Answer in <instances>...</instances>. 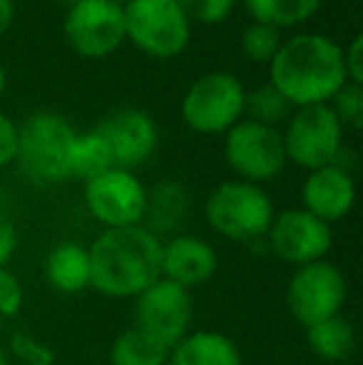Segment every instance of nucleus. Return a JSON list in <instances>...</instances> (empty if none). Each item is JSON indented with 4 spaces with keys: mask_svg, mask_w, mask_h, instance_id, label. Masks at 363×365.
<instances>
[{
    "mask_svg": "<svg viewBox=\"0 0 363 365\" xmlns=\"http://www.w3.org/2000/svg\"><path fill=\"white\" fill-rule=\"evenodd\" d=\"M269 82L294 107L329 105L331 97L349 82L344 48L329 35L299 33L284 38L269 63Z\"/></svg>",
    "mask_w": 363,
    "mask_h": 365,
    "instance_id": "obj_1",
    "label": "nucleus"
},
{
    "mask_svg": "<svg viewBox=\"0 0 363 365\" xmlns=\"http://www.w3.org/2000/svg\"><path fill=\"white\" fill-rule=\"evenodd\" d=\"M90 251V289L107 298H132L160 279L162 241L145 226L102 229Z\"/></svg>",
    "mask_w": 363,
    "mask_h": 365,
    "instance_id": "obj_2",
    "label": "nucleus"
},
{
    "mask_svg": "<svg viewBox=\"0 0 363 365\" xmlns=\"http://www.w3.org/2000/svg\"><path fill=\"white\" fill-rule=\"evenodd\" d=\"M276 209L274 199L259 184L227 179L209 192L204 202V221L222 239L252 246L267 236Z\"/></svg>",
    "mask_w": 363,
    "mask_h": 365,
    "instance_id": "obj_3",
    "label": "nucleus"
},
{
    "mask_svg": "<svg viewBox=\"0 0 363 365\" xmlns=\"http://www.w3.org/2000/svg\"><path fill=\"white\" fill-rule=\"evenodd\" d=\"M78 130L63 115L38 110L18 125L15 164L35 184H60L70 179V152Z\"/></svg>",
    "mask_w": 363,
    "mask_h": 365,
    "instance_id": "obj_4",
    "label": "nucleus"
},
{
    "mask_svg": "<svg viewBox=\"0 0 363 365\" xmlns=\"http://www.w3.org/2000/svg\"><path fill=\"white\" fill-rule=\"evenodd\" d=\"M247 87L229 70H212L197 77L182 97V120L197 135H227L244 120Z\"/></svg>",
    "mask_w": 363,
    "mask_h": 365,
    "instance_id": "obj_5",
    "label": "nucleus"
},
{
    "mask_svg": "<svg viewBox=\"0 0 363 365\" xmlns=\"http://www.w3.org/2000/svg\"><path fill=\"white\" fill-rule=\"evenodd\" d=\"M125 38L155 60L182 55L192 38V23L177 0H130L125 5Z\"/></svg>",
    "mask_w": 363,
    "mask_h": 365,
    "instance_id": "obj_6",
    "label": "nucleus"
},
{
    "mask_svg": "<svg viewBox=\"0 0 363 365\" xmlns=\"http://www.w3.org/2000/svg\"><path fill=\"white\" fill-rule=\"evenodd\" d=\"M344 132V125L329 105L296 107L281 132L286 162L306 172L336 164L346 147Z\"/></svg>",
    "mask_w": 363,
    "mask_h": 365,
    "instance_id": "obj_7",
    "label": "nucleus"
},
{
    "mask_svg": "<svg viewBox=\"0 0 363 365\" xmlns=\"http://www.w3.org/2000/svg\"><path fill=\"white\" fill-rule=\"evenodd\" d=\"M346 298H349V284L344 271L329 259L294 269L284 291L289 316L304 331L344 313Z\"/></svg>",
    "mask_w": 363,
    "mask_h": 365,
    "instance_id": "obj_8",
    "label": "nucleus"
},
{
    "mask_svg": "<svg viewBox=\"0 0 363 365\" xmlns=\"http://www.w3.org/2000/svg\"><path fill=\"white\" fill-rule=\"evenodd\" d=\"M224 162L242 182L259 187L274 182L289 164L281 130L244 117L224 135Z\"/></svg>",
    "mask_w": 363,
    "mask_h": 365,
    "instance_id": "obj_9",
    "label": "nucleus"
},
{
    "mask_svg": "<svg viewBox=\"0 0 363 365\" xmlns=\"http://www.w3.org/2000/svg\"><path fill=\"white\" fill-rule=\"evenodd\" d=\"M68 45L85 60H102L125 43V5L112 0H80L63 20Z\"/></svg>",
    "mask_w": 363,
    "mask_h": 365,
    "instance_id": "obj_10",
    "label": "nucleus"
},
{
    "mask_svg": "<svg viewBox=\"0 0 363 365\" xmlns=\"http://www.w3.org/2000/svg\"><path fill=\"white\" fill-rule=\"evenodd\" d=\"M264 244L274 259L299 269L329 256L334 249V231L314 214L304 212L301 207H291L274 214Z\"/></svg>",
    "mask_w": 363,
    "mask_h": 365,
    "instance_id": "obj_11",
    "label": "nucleus"
},
{
    "mask_svg": "<svg viewBox=\"0 0 363 365\" xmlns=\"http://www.w3.org/2000/svg\"><path fill=\"white\" fill-rule=\"evenodd\" d=\"M85 209L102 229L140 226L145 217L147 187L130 169H107L85 182Z\"/></svg>",
    "mask_w": 363,
    "mask_h": 365,
    "instance_id": "obj_12",
    "label": "nucleus"
},
{
    "mask_svg": "<svg viewBox=\"0 0 363 365\" xmlns=\"http://www.w3.org/2000/svg\"><path fill=\"white\" fill-rule=\"evenodd\" d=\"M192 291L182 289L162 276L135 298V323L132 326L145 331L165 348L177 346L192 331Z\"/></svg>",
    "mask_w": 363,
    "mask_h": 365,
    "instance_id": "obj_13",
    "label": "nucleus"
},
{
    "mask_svg": "<svg viewBox=\"0 0 363 365\" xmlns=\"http://www.w3.org/2000/svg\"><path fill=\"white\" fill-rule=\"evenodd\" d=\"M102 135L117 169H135L145 164L160 145V130L145 110L122 107L95 127Z\"/></svg>",
    "mask_w": 363,
    "mask_h": 365,
    "instance_id": "obj_14",
    "label": "nucleus"
},
{
    "mask_svg": "<svg viewBox=\"0 0 363 365\" xmlns=\"http://www.w3.org/2000/svg\"><path fill=\"white\" fill-rule=\"evenodd\" d=\"M219 271V254L207 239L197 234H175L162 241V279L194 291L214 279Z\"/></svg>",
    "mask_w": 363,
    "mask_h": 365,
    "instance_id": "obj_15",
    "label": "nucleus"
},
{
    "mask_svg": "<svg viewBox=\"0 0 363 365\" xmlns=\"http://www.w3.org/2000/svg\"><path fill=\"white\" fill-rule=\"evenodd\" d=\"M356 182L349 169L339 164L314 169L301 184V209L314 214L324 224H336L354 212Z\"/></svg>",
    "mask_w": 363,
    "mask_h": 365,
    "instance_id": "obj_16",
    "label": "nucleus"
},
{
    "mask_svg": "<svg viewBox=\"0 0 363 365\" xmlns=\"http://www.w3.org/2000/svg\"><path fill=\"white\" fill-rule=\"evenodd\" d=\"M189 207L192 202H189L187 187L177 179H162L152 189H147L145 217L140 226L165 241L175 234H182L184 221L189 219Z\"/></svg>",
    "mask_w": 363,
    "mask_h": 365,
    "instance_id": "obj_17",
    "label": "nucleus"
},
{
    "mask_svg": "<svg viewBox=\"0 0 363 365\" xmlns=\"http://www.w3.org/2000/svg\"><path fill=\"white\" fill-rule=\"evenodd\" d=\"M43 274L50 289L75 296L90 289V251L80 241H60L48 251L43 261Z\"/></svg>",
    "mask_w": 363,
    "mask_h": 365,
    "instance_id": "obj_18",
    "label": "nucleus"
},
{
    "mask_svg": "<svg viewBox=\"0 0 363 365\" xmlns=\"http://www.w3.org/2000/svg\"><path fill=\"white\" fill-rule=\"evenodd\" d=\"M167 365H244V356L227 333L189 331L170 348Z\"/></svg>",
    "mask_w": 363,
    "mask_h": 365,
    "instance_id": "obj_19",
    "label": "nucleus"
},
{
    "mask_svg": "<svg viewBox=\"0 0 363 365\" xmlns=\"http://www.w3.org/2000/svg\"><path fill=\"white\" fill-rule=\"evenodd\" d=\"M306 346H309L311 356L319 358L321 363H349L356 353V328L344 313L326 321L316 323V326L306 328Z\"/></svg>",
    "mask_w": 363,
    "mask_h": 365,
    "instance_id": "obj_20",
    "label": "nucleus"
},
{
    "mask_svg": "<svg viewBox=\"0 0 363 365\" xmlns=\"http://www.w3.org/2000/svg\"><path fill=\"white\" fill-rule=\"evenodd\" d=\"M321 5L324 0H244L252 23H264L279 30L309 23L321 10Z\"/></svg>",
    "mask_w": 363,
    "mask_h": 365,
    "instance_id": "obj_21",
    "label": "nucleus"
},
{
    "mask_svg": "<svg viewBox=\"0 0 363 365\" xmlns=\"http://www.w3.org/2000/svg\"><path fill=\"white\" fill-rule=\"evenodd\" d=\"M167 358H170V348L157 343L137 326L117 333L110 346L112 365H167Z\"/></svg>",
    "mask_w": 363,
    "mask_h": 365,
    "instance_id": "obj_22",
    "label": "nucleus"
},
{
    "mask_svg": "<svg viewBox=\"0 0 363 365\" xmlns=\"http://www.w3.org/2000/svg\"><path fill=\"white\" fill-rule=\"evenodd\" d=\"M107 169H115V162L100 132H78L73 152H70V179L90 182Z\"/></svg>",
    "mask_w": 363,
    "mask_h": 365,
    "instance_id": "obj_23",
    "label": "nucleus"
},
{
    "mask_svg": "<svg viewBox=\"0 0 363 365\" xmlns=\"http://www.w3.org/2000/svg\"><path fill=\"white\" fill-rule=\"evenodd\" d=\"M291 112H294V107L289 105V100L276 90L272 82H264L254 90H247V100H244V117L247 120L279 127L281 122L289 120Z\"/></svg>",
    "mask_w": 363,
    "mask_h": 365,
    "instance_id": "obj_24",
    "label": "nucleus"
},
{
    "mask_svg": "<svg viewBox=\"0 0 363 365\" xmlns=\"http://www.w3.org/2000/svg\"><path fill=\"white\" fill-rule=\"evenodd\" d=\"M281 43H284V35H281L279 28H272V25L264 23H249L242 33V53L247 60L252 63H262L269 65L274 60V55L279 53Z\"/></svg>",
    "mask_w": 363,
    "mask_h": 365,
    "instance_id": "obj_25",
    "label": "nucleus"
},
{
    "mask_svg": "<svg viewBox=\"0 0 363 365\" xmlns=\"http://www.w3.org/2000/svg\"><path fill=\"white\" fill-rule=\"evenodd\" d=\"M5 348H8L10 361H18L23 365H55V351L33 333H13Z\"/></svg>",
    "mask_w": 363,
    "mask_h": 365,
    "instance_id": "obj_26",
    "label": "nucleus"
},
{
    "mask_svg": "<svg viewBox=\"0 0 363 365\" xmlns=\"http://www.w3.org/2000/svg\"><path fill=\"white\" fill-rule=\"evenodd\" d=\"M329 107L334 110V115L339 117V122L344 125V130H361L363 125V85H354L346 82L334 97H331Z\"/></svg>",
    "mask_w": 363,
    "mask_h": 365,
    "instance_id": "obj_27",
    "label": "nucleus"
},
{
    "mask_svg": "<svg viewBox=\"0 0 363 365\" xmlns=\"http://www.w3.org/2000/svg\"><path fill=\"white\" fill-rule=\"evenodd\" d=\"M189 23L219 25L234 13L237 0H177Z\"/></svg>",
    "mask_w": 363,
    "mask_h": 365,
    "instance_id": "obj_28",
    "label": "nucleus"
},
{
    "mask_svg": "<svg viewBox=\"0 0 363 365\" xmlns=\"http://www.w3.org/2000/svg\"><path fill=\"white\" fill-rule=\"evenodd\" d=\"M23 306H25L23 281L10 269H0V318L20 316Z\"/></svg>",
    "mask_w": 363,
    "mask_h": 365,
    "instance_id": "obj_29",
    "label": "nucleus"
},
{
    "mask_svg": "<svg viewBox=\"0 0 363 365\" xmlns=\"http://www.w3.org/2000/svg\"><path fill=\"white\" fill-rule=\"evenodd\" d=\"M18 154V125L0 112V169L15 164Z\"/></svg>",
    "mask_w": 363,
    "mask_h": 365,
    "instance_id": "obj_30",
    "label": "nucleus"
},
{
    "mask_svg": "<svg viewBox=\"0 0 363 365\" xmlns=\"http://www.w3.org/2000/svg\"><path fill=\"white\" fill-rule=\"evenodd\" d=\"M344 68L349 82L363 85V35H356L344 48Z\"/></svg>",
    "mask_w": 363,
    "mask_h": 365,
    "instance_id": "obj_31",
    "label": "nucleus"
},
{
    "mask_svg": "<svg viewBox=\"0 0 363 365\" xmlns=\"http://www.w3.org/2000/svg\"><path fill=\"white\" fill-rule=\"evenodd\" d=\"M15 249H18V229L8 214L0 212V269H8Z\"/></svg>",
    "mask_w": 363,
    "mask_h": 365,
    "instance_id": "obj_32",
    "label": "nucleus"
},
{
    "mask_svg": "<svg viewBox=\"0 0 363 365\" xmlns=\"http://www.w3.org/2000/svg\"><path fill=\"white\" fill-rule=\"evenodd\" d=\"M13 20H15V3L13 0H0V35L8 33Z\"/></svg>",
    "mask_w": 363,
    "mask_h": 365,
    "instance_id": "obj_33",
    "label": "nucleus"
},
{
    "mask_svg": "<svg viewBox=\"0 0 363 365\" xmlns=\"http://www.w3.org/2000/svg\"><path fill=\"white\" fill-rule=\"evenodd\" d=\"M0 365H13V361H10V356H8V348L0 343Z\"/></svg>",
    "mask_w": 363,
    "mask_h": 365,
    "instance_id": "obj_34",
    "label": "nucleus"
},
{
    "mask_svg": "<svg viewBox=\"0 0 363 365\" xmlns=\"http://www.w3.org/2000/svg\"><path fill=\"white\" fill-rule=\"evenodd\" d=\"M3 92H5V68L0 65V97H3Z\"/></svg>",
    "mask_w": 363,
    "mask_h": 365,
    "instance_id": "obj_35",
    "label": "nucleus"
},
{
    "mask_svg": "<svg viewBox=\"0 0 363 365\" xmlns=\"http://www.w3.org/2000/svg\"><path fill=\"white\" fill-rule=\"evenodd\" d=\"M63 3H65V5H68V8H70V5H75V3H80V0H63Z\"/></svg>",
    "mask_w": 363,
    "mask_h": 365,
    "instance_id": "obj_36",
    "label": "nucleus"
},
{
    "mask_svg": "<svg viewBox=\"0 0 363 365\" xmlns=\"http://www.w3.org/2000/svg\"><path fill=\"white\" fill-rule=\"evenodd\" d=\"M112 3H120V5H127L130 0H112Z\"/></svg>",
    "mask_w": 363,
    "mask_h": 365,
    "instance_id": "obj_37",
    "label": "nucleus"
},
{
    "mask_svg": "<svg viewBox=\"0 0 363 365\" xmlns=\"http://www.w3.org/2000/svg\"><path fill=\"white\" fill-rule=\"evenodd\" d=\"M267 365H291V363H267Z\"/></svg>",
    "mask_w": 363,
    "mask_h": 365,
    "instance_id": "obj_38",
    "label": "nucleus"
}]
</instances>
